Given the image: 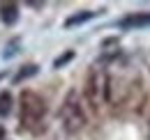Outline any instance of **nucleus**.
Segmentation results:
<instances>
[{"label":"nucleus","instance_id":"nucleus-9","mask_svg":"<svg viewBox=\"0 0 150 140\" xmlns=\"http://www.w3.org/2000/svg\"><path fill=\"white\" fill-rule=\"evenodd\" d=\"M72 57H74V53H72V51H67L65 55H60V57H56V62H53V67H56V69H60V67H62L65 62H69Z\"/></svg>","mask_w":150,"mask_h":140},{"label":"nucleus","instance_id":"nucleus-2","mask_svg":"<svg viewBox=\"0 0 150 140\" xmlns=\"http://www.w3.org/2000/svg\"><path fill=\"white\" fill-rule=\"evenodd\" d=\"M58 117H60V124H62L65 133H79V131L86 126V122H88V120H86V110H83L81 97H79L76 90H69V92H67L65 101L60 106Z\"/></svg>","mask_w":150,"mask_h":140},{"label":"nucleus","instance_id":"nucleus-7","mask_svg":"<svg viewBox=\"0 0 150 140\" xmlns=\"http://www.w3.org/2000/svg\"><path fill=\"white\" fill-rule=\"evenodd\" d=\"M12 106H14L12 94H9L7 90H2V92H0V117H7V115L12 113Z\"/></svg>","mask_w":150,"mask_h":140},{"label":"nucleus","instance_id":"nucleus-5","mask_svg":"<svg viewBox=\"0 0 150 140\" xmlns=\"http://www.w3.org/2000/svg\"><path fill=\"white\" fill-rule=\"evenodd\" d=\"M0 21L5 25H14L19 21V5L16 2H0Z\"/></svg>","mask_w":150,"mask_h":140},{"label":"nucleus","instance_id":"nucleus-4","mask_svg":"<svg viewBox=\"0 0 150 140\" xmlns=\"http://www.w3.org/2000/svg\"><path fill=\"white\" fill-rule=\"evenodd\" d=\"M118 25L122 30H141V28H150V14H129V16L120 18Z\"/></svg>","mask_w":150,"mask_h":140},{"label":"nucleus","instance_id":"nucleus-3","mask_svg":"<svg viewBox=\"0 0 150 140\" xmlns=\"http://www.w3.org/2000/svg\"><path fill=\"white\" fill-rule=\"evenodd\" d=\"M106 97H109V74L104 67L95 64L86 76V99L93 110H99L102 104H106Z\"/></svg>","mask_w":150,"mask_h":140},{"label":"nucleus","instance_id":"nucleus-10","mask_svg":"<svg viewBox=\"0 0 150 140\" xmlns=\"http://www.w3.org/2000/svg\"><path fill=\"white\" fill-rule=\"evenodd\" d=\"M21 41L19 39H12V41H9V44H7V51L2 53V55H5V57H12V55H14V53L19 51V48H16V46H19Z\"/></svg>","mask_w":150,"mask_h":140},{"label":"nucleus","instance_id":"nucleus-8","mask_svg":"<svg viewBox=\"0 0 150 140\" xmlns=\"http://www.w3.org/2000/svg\"><path fill=\"white\" fill-rule=\"evenodd\" d=\"M35 74H37V64H25V67H21L19 74L14 76V83H21V80H25V78L35 76Z\"/></svg>","mask_w":150,"mask_h":140},{"label":"nucleus","instance_id":"nucleus-1","mask_svg":"<svg viewBox=\"0 0 150 140\" xmlns=\"http://www.w3.org/2000/svg\"><path fill=\"white\" fill-rule=\"evenodd\" d=\"M19 120L21 129L30 131V133H42L46 126V101L42 99V94L33 90H23L19 94Z\"/></svg>","mask_w":150,"mask_h":140},{"label":"nucleus","instance_id":"nucleus-6","mask_svg":"<svg viewBox=\"0 0 150 140\" xmlns=\"http://www.w3.org/2000/svg\"><path fill=\"white\" fill-rule=\"evenodd\" d=\"M99 14V12H93V9H81V12H74L72 16H67L65 18V28L69 30V28H76V25H81V23H86V21H90V18H95Z\"/></svg>","mask_w":150,"mask_h":140}]
</instances>
